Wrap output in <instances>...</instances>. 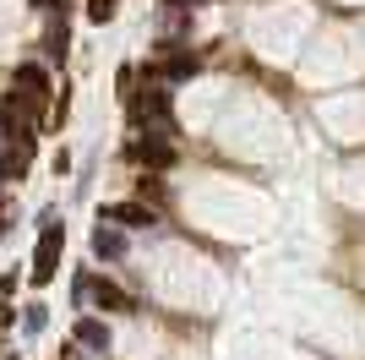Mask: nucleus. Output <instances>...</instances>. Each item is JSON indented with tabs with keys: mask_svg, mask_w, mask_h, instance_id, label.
I'll list each match as a JSON object with an SVG mask.
<instances>
[{
	"mask_svg": "<svg viewBox=\"0 0 365 360\" xmlns=\"http://www.w3.org/2000/svg\"><path fill=\"white\" fill-rule=\"evenodd\" d=\"M33 6H38V11H61V0H33Z\"/></svg>",
	"mask_w": 365,
	"mask_h": 360,
	"instance_id": "12",
	"label": "nucleus"
},
{
	"mask_svg": "<svg viewBox=\"0 0 365 360\" xmlns=\"http://www.w3.org/2000/svg\"><path fill=\"white\" fill-rule=\"evenodd\" d=\"M11 322H16V311H11V300L0 295V328H11Z\"/></svg>",
	"mask_w": 365,
	"mask_h": 360,
	"instance_id": "11",
	"label": "nucleus"
},
{
	"mask_svg": "<svg viewBox=\"0 0 365 360\" xmlns=\"http://www.w3.org/2000/svg\"><path fill=\"white\" fill-rule=\"evenodd\" d=\"M93 251H98V256H120L125 240L115 235V229H93Z\"/></svg>",
	"mask_w": 365,
	"mask_h": 360,
	"instance_id": "8",
	"label": "nucleus"
},
{
	"mask_svg": "<svg viewBox=\"0 0 365 360\" xmlns=\"http://www.w3.org/2000/svg\"><path fill=\"white\" fill-rule=\"evenodd\" d=\"M38 224H44V235H38V251H33V284H49V279H55V268H61L66 224H61V213H44Z\"/></svg>",
	"mask_w": 365,
	"mask_h": 360,
	"instance_id": "3",
	"label": "nucleus"
},
{
	"mask_svg": "<svg viewBox=\"0 0 365 360\" xmlns=\"http://www.w3.org/2000/svg\"><path fill=\"white\" fill-rule=\"evenodd\" d=\"M104 219H109V224H125V229H148L153 224V208H142V202H109Z\"/></svg>",
	"mask_w": 365,
	"mask_h": 360,
	"instance_id": "6",
	"label": "nucleus"
},
{
	"mask_svg": "<svg viewBox=\"0 0 365 360\" xmlns=\"http://www.w3.org/2000/svg\"><path fill=\"white\" fill-rule=\"evenodd\" d=\"M66 39H71V33H66V22H61V11H55V28H49V55L61 60L66 55Z\"/></svg>",
	"mask_w": 365,
	"mask_h": 360,
	"instance_id": "10",
	"label": "nucleus"
},
{
	"mask_svg": "<svg viewBox=\"0 0 365 360\" xmlns=\"http://www.w3.org/2000/svg\"><path fill=\"white\" fill-rule=\"evenodd\" d=\"M76 344L82 349H109V328L98 316H82V322H76Z\"/></svg>",
	"mask_w": 365,
	"mask_h": 360,
	"instance_id": "7",
	"label": "nucleus"
},
{
	"mask_svg": "<svg viewBox=\"0 0 365 360\" xmlns=\"http://www.w3.org/2000/svg\"><path fill=\"white\" fill-rule=\"evenodd\" d=\"M66 360H82V355H76V349H71V355H66Z\"/></svg>",
	"mask_w": 365,
	"mask_h": 360,
	"instance_id": "13",
	"label": "nucleus"
},
{
	"mask_svg": "<svg viewBox=\"0 0 365 360\" xmlns=\"http://www.w3.org/2000/svg\"><path fill=\"white\" fill-rule=\"evenodd\" d=\"M131 120H137L142 136H175V109H169V93L164 88H148V93H131Z\"/></svg>",
	"mask_w": 365,
	"mask_h": 360,
	"instance_id": "1",
	"label": "nucleus"
},
{
	"mask_svg": "<svg viewBox=\"0 0 365 360\" xmlns=\"http://www.w3.org/2000/svg\"><path fill=\"white\" fill-rule=\"evenodd\" d=\"M115 11H120V0H88V22H93V28L115 22Z\"/></svg>",
	"mask_w": 365,
	"mask_h": 360,
	"instance_id": "9",
	"label": "nucleus"
},
{
	"mask_svg": "<svg viewBox=\"0 0 365 360\" xmlns=\"http://www.w3.org/2000/svg\"><path fill=\"white\" fill-rule=\"evenodd\" d=\"M11 99L6 104L16 109L22 120H33V115H44V99H49V76H44V66H16L11 71Z\"/></svg>",
	"mask_w": 365,
	"mask_h": 360,
	"instance_id": "2",
	"label": "nucleus"
},
{
	"mask_svg": "<svg viewBox=\"0 0 365 360\" xmlns=\"http://www.w3.org/2000/svg\"><path fill=\"white\" fill-rule=\"evenodd\" d=\"M125 159L137 169H169L175 164V142H164V136H137V142L125 148Z\"/></svg>",
	"mask_w": 365,
	"mask_h": 360,
	"instance_id": "4",
	"label": "nucleus"
},
{
	"mask_svg": "<svg viewBox=\"0 0 365 360\" xmlns=\"http://www.w3.org/2000/svg\"><path fill=\"white\" fill-rule=\"evenodd\" d=\"M82 295H93V306L98 311H131V295H125L115 279H88V289Z\"/></svg>",
	"mask_w": 365,
	"mask_h": 360,
	"instance_id": "5",
	"label": "nucleus"
}]
</instances>
